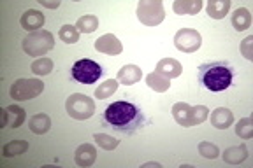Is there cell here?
<instances>
[{"mask_svg":"<svg viewBox=\"0 0 253 168\" xmlns=\"http://www.w3.org/2000/svg\"><path fill=\"white\" fill-rule=\"evenodd\" d=\"M28 128L36 133V135H44V133H47L49 132V128H51V119H49L47 114L39 112L34 117H30V121H28Z\"/></svg>","mask_w":253,"mask_h":168,"instance_id":"19","label":"cell"},{"mask_svg":"<svg viewBox=\"0 0 253 168\" xmlns=\"http://www.w3.org/2000/svg\"><path fill=\"white\" fill-rule=\"evenodd\" d=\"M39 2L42 7H47V9H56L60 5V0H39Z\"/></svg>","mask_w":253,"mask_h":168,"instance_id":"33","label":"cell"},{"mask_svg":"<svg viewBox=\"0 0 253 168\" xmlns=\"http://www.w3.org/2000/svg\"><path fill=\"white\" fill-rule=\"evenodd\" d=\"M7 110L11 112V116H12V128H20V126L25 123V119H27V114H25V110L21 109L20 105H16V103L9 105Z\"/></svg>","mask_w":253,"mask_h":168,"instance_id":"30","label":"cell"},{"mask_svg":"<svg viewBox=\"0 0 253 168\" xmlns=\"http://www.w3.org/2000/svg\"><path fill=\"white\" fill-rule=\"evenodd\" d=\"M146 84L157 93H166L170 88V79H167L166 75L158 74V72H151L146 75Z\"/></svg>","mask_w":253,"mask_h":168,"instance_id":"20","label":"cell"},{"mask_svg":"<svg viewBox=\"0 0 253 168\" xmlns=\"http://www.w3.org/2000/svg\"><path fill=\"white\" fill-rule=\"evenodd\" d=\"M65 110L72 119H78V121H84V119H90L95 114V102L90 97L83 93H74L67 98L65 102Z\"/></svg>","mask_w":253,"mask_h":168,"instance_id":"4","label":"cell"},{"mask_svg":"<svg viewBox=\"0 0 253 168\" xmlns=\"http://www.w3.org/2000/svg\"><path fill=\"white\" fill-rule=\"evenodd\" d=\"M236 135L243 140H248L253 137V119L252 117H243L236 125Z\"/></svg>","mask_w":253,"mask_h":168,"instance_id":"24","label":"cell"},{"mask_svg":"<svg viewBox=\"0 0 253 168\" xmlns=\"http://www.w3.org/2000/svg\"><path fill=\"white\" fill-rule=\"evenodd\" d=\"M199 154H201L202 158H206V160H214V158H218V154H220V149L214 144H211V142L204 140L199 144Z\"/></svg>","mask_w":253,"mask_h":168,"instance_id":"29","label":"cell"},{"mask_svg":"<svg viewBox=\"0 0 253 168\" xmlns=\"http://www.w3.org/2000/svg\"><path fill=\"white\" fill-rule=\"evenodd\" d=\"M155 72L166 75L167 79H174V77H179V75H181L183 67H181V63H179L178 60L164 58V60H160V62L157 63V70H155Z\"/></svg>","mask_w":253,"mask_h":168,"instance_id":"14","label":"cell"},{"mask_svg":"<svg viewBox=\"0 0 253 168\" xmlns=\"http://www.w3.org/2000/svg\"><path fill=\"white\" fill-rule=\"evenodd\" d=\"M197 77L202 88L218 93L230 88L234 79V67L225 60L202 63L197 68Z\"/></svg>","mask_w":253,"mask_h":168,"instance_id":"2","label":"cell"},{"mask_svg":"<svg viewBox=\"0 0 253 168\" xmlns=\"http://www.w3.org/2000/svg\"><path fill=\"white\" fill-rule=\"evenodd\" d=\"M241 53L246 60H250V62L253 60V35L246 37L241 42Z\"/></svg>","mask_w":253,"mask_h":168,"instance_id":"32","label":"cell"},{"mask_svg":"<svg viewBox=\"0 0 253 168\" xmlns=\"http://www.w3.org/2000/svg\"><path fill=\"white\" fill-rule=\"evenodd\" d=\"M95 49L99 53H104V55H122L123 51V46L122 42L118 40V37L113 35V34H106V35L99 37V39L95 40Z\"/></svg>","mask_w":253,"mask_h":168,"instance_id":"9","label":"cell"},{"mask_svg":"<svg viewBox=\"0 0 253 168\" xmlns=\"http://www.w3.org/2000/svg\"><path fill=\"white\" fill-rule=\"evenodd\" d=\"M232 27L237 32H245L246 28L252 27V14L246 7H239L232 14Z\"/></svg>","mask_w":253,"mask_h":168,"instance_id":"21","label":"cell"},{"mask_svg":"<svg viewBox=\"0 0 253 168\" xmlns=\"http://www.w3.org/2000/svg\"><path fill=\"white\" fill-rule=\"evenodd\" d=\"M27 151H28V142L25 140H12L9 144H5L4 149H2V153H4L5 158L20 156V154H25Z\"/></svg>","mask_w":253,"mask_h":168,"instance_id":"23","label":"cell"},{"mask_svg":"<svg viewBox=\"0 0 253 168\" xmlns=\"http://www.w3.org/2000/svg\"><path fill=\"white\" fill-rule=\"evenodd\" d=\"M23 51L28 56H41L42 58L47 51H51L55 47V37L51 32L47 30H37L28 34L23 39Z\"/></svg>","mask_w":253,"mask_h":168,"instance_id":"3","label":"cell"},{"mask_svg":"<svg viewBox=\"0 0 253 168\" xmlns=\"http://www.w3.org/2000/svg\"><path fill=\"white\" fill-rule=\"evenodd\" d=\"M9 110L7 109H2L0 110V116H2V123H0V128H4V126H7V121H9Z\"/></svg>","mask_w":253,"mask_h":168,"instance_id":"34","label":"cell"},{"mask_svg":"<svg viewBox=\"0 0 253 168\" xmlns=\"http://www.w3.org/2000/svg\"><path fill=\"white\" fill-rule=\"evenodd\" d=\"M30 68L36 75H47L51 74L53 70V62L49 58H46V56H42V58H37L36 62L32 63Z\"/></svg>","mask_w":253,"mask_h":168,"instance_id":"26","label":"cell"},{"mask_svg":"<svg viewBox=\"0 0 253 168\" xmlns=\"http://www.w3.org/2000/svg\"><path fill=\"white\" fill-rule=\"evenodd\" d=\"M21 27L25 28L27 32H37V30H42L44 23H46V16L42 12L36 11V9H28V11L23 12L20 20Z\"/></svg>","mask_w":253,"mask_h":168,"instance_id":"10","label":"cell"},{"mask_svg":"<svg viewBox=\"0 0 253 168\" xmlns=\"http://www.w3.org/2000/svg\"><path fill=\"white\" fill-rule=\"evenodd\" d=\"M142 167L146 168V167H155V168H160V163H146V165H142Z\"/></svg>","mask_w":253,"mask_h":168,"instance_id":"35","label":"cell"},{"mask_svg":"<svg viewBox=\"0 0 253 168\" xmlns=\"http://www.w3.org/2000/svg\"><path fill=\"white\" fill-rule=\"evenodd\" d=\"M44 91V82L41 79H18L11 86V98H14L16 102H25V100H32L37 98Z\"/></svg>","mask_w":253,"mask_h":168,"instance_id":"6","label":"cell"},{"mask_svg":"<svg viewBox=\"0 0 253 168\" xmlns=\"http://www.w3.org/2000/svg\"><path fill=\"white\" fill-rule=\"evenodd\" d=\"M72 77L81 84H95L102 75V67L93 60H79L72 67Z\"/></svg>","mask_w":253,"mask_h":168,"instance_id":"7","label":"cell"},{"mask_svg":"<svg viewBox=\"0 0 253 168\" xmlns=\"http://www.w3.org/2000/svg\"><path fill=\"white\" fill-rule=\"evenodd\" d=\"M174 46L181 53H195L202 46V37L194 28H181L174 35Z\"/></svg>","mask_w":253,"mask_h":168,"instance_id":"8","label":"cell"},{"mask_svg":"<svg viewBox=\"0 0 253 168\" xmlns=\"http://www.w3.org/2000/svg\"><path fill=\"white\" fill-rule=\"evenodd\" d=\"M172 117L176 119L178 125H181L183 128H190L194 125V107L188 105L185 102H179L172 107Z\"/></svg>","mask_w":253,"mask_h":168,"instance_id":"11","label":"cell"},{"mask_svg":"<svg viewBox=\"0 0 253 168\" xmlns=\"http://www.w3.org/2000/svg\"><path fill=\"white\" fill-rule=\"evenodd\" d=\"M58 37L65 44H76L79 40V30L72 25H63L58 32Z\"/></svg>","mask_w":253,"mask_h":168,"instance_id":"28","label":"cell"},{"mask_svg":"<svg viewBox=\"0 0 253 168\" xmlns=\"http://www.w3.org/2000/svg\"><path fill=\"white\" fill-rule=\"evenodd\" d=\"M223 161L229 165H239L248 158V147L245 144H239V145H234V147H229L223 151L221 154Z\"/></svg>","mask_w":253,"mask_h":168,"instance_id":"16","label":"cell"},{"mask_svg":"<svg viewBox=\"0 0 253 168\" xmlns=\"http://www.w3.org/2000/svg\"><path fill=\"white\" fill-rule=\"evenodd\" d=\"M102 125L122 135H134L137 130L144 126V114L135 103L118 100L106 109L102 116Z\"/></svg>","mask_w":253,"mask_h":168,"instance_id":"1","label":"cell"},{"mask_svg":"<svg viewBox=\"0 0 253 168\" xmlns=\"http://www.w3.org/2000/svg\"><path fill=\"white\" fill-rule=\"evenodd\" d=\"M232 123L234 114L227 107H218L211 112V126H214L216 130H227L229 126H232Z\"/></svg>","mask_w":253,"mask_h":168,"instance_id":"15","label":"cell"},{"mask_svg":"<svg viewBox=\"0 0 253 168\" xmlns=\"http://www.w3.org/2000/svg\"><path fill=\"white\" fill-rule=\"evenodd\" d=\"M208 14L213 20H223L230 11V0H210L208 5Z\"/></svg>","mask_w":253,"mask_h":168,"instance_id":"17","label":"cell"},{"mask_svg":"<svg viewBox=\"0 0 253 168\" xmlns=\"http://www.w3.org/2000/svg\"><path fill=\"white\" fill-rule=\"evenodd\" d=\"M74 160L78 167H91L97 160V149L91 144H81L74 153Z\"/></svg>","mask_w":253,"mask_h":168,"instance_id":"12","label":"cell"},{"mask_svg":"<svg viewBox=\"0 0 253 168\" xmlns=\"http://www.w3.org/2000/svg\"><path fill=\"white\" fill-rule=\"evenodd\" d=\"M76 28L79 32H83V34H93L97 28H99V18L95 14H84L81 16L76 23Z\"/></svg>","mask_w":253,"mask_h":168,"instance_id":"22","label":"cell"},{"mask_svg":"<svg viewBox=\"0 0 253 168\" xmlns=\"http://www.w3.org/2000/svg\"><path fill=\"white\" fill-rule=\"evenodd\" d=\"M202 5H204L202 0H176L172 4V9H174V12L179 16H183V14L194 16L201 11Z\"/></svg>","mask_w":253,"mask_h":168,"instance_id":"18","label":"cell"},{"mask_svg":"<svg viewBox=\"0 0 253 168\" xmlns=\"http://www.w3.org/2000/svg\"><path fill=\"white\" fill-rule=\"evenodd\" d=\"M142 77V70L137 65H125L122 67V70H118V75H116V81L123 86H132L135 82H139Z\"/></svg>","mask_w":253,"mask_h":168,"instance_id":"13","label":"cell"},{"mask_svg":"<svg viewBox=\"0 0 253 168\" xmlns=\"http://www.w3.org/2000/svg\"><path fill=\"white\" fill-rule=\"evenodd\" d=\"M137 18L146 27H157L166 18L164 4L160 0H141L137 5Z\"/></svg>","mask_w":253,"mask_h":168,"instance_id":"5","label":"cell"},{"mask_svg":"<svg viewBox=\"0 0 253 168\" xmlns=\"http://www.w3.org/2000/svg\"><path fill=\"white\" fill-rule=\"evenodd\" d=\"M210 116V109L206 105H195L194 107V125H202Z\"/></svg>","mask_w":253,"mask_h":168,"instance_id":"31","label":"cell"},{"mask_svg":"<svg viewBox=\"0 0 253 168\" xmlns=\"http://www.w3.org/2000/svg\"><path fill=\"white\" fill-rule=\"evenodd\" d=\"M93 140L97 142V145L102 149H106V151H113V149L118 147L120 140L115 137H111V135H107V133H95L93 135Z\"/></svg>","mask_w":253,"mask_h":168,"instance_id":"27","label":"cell"},{"mask_svg":"<svg viewBox=\"0 0 253 168\" xmlns=\"http://www.w3.org/2000/svg\"><path fill=\"white\" fill-rule=\"evenodd\" d=\"M118 84H120V82L115 81V79H107L106 82L99 84V88L95 90V97L100 98V100H104V98H109L111 95L118 90Z\"/></svg>","mask_w":253,"mask_h":168,"instance_id":"25","label":"cell"}]
</instances>
